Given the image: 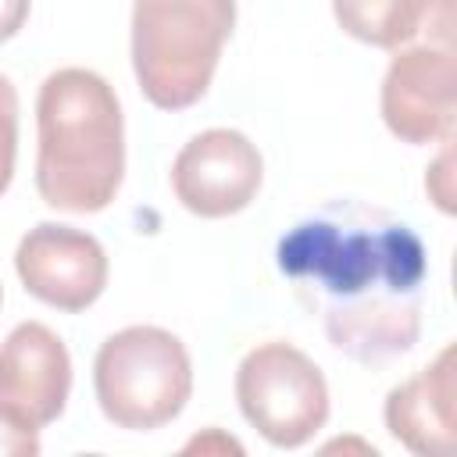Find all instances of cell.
<instances>
[{"label":"cell","mask_w":457,"mask_h":457,"mask_svg":"<svg viewBox=\"0 0 457 457\" xmlns=\"http://www.w3.org/2000/svg\"><path fill=\"white\" fill-rule=\"evenodd\" d=\"M18 154V93L7 75H0V193L11 186Z\"/></svg>","instance_id":"obj_12"},{"label":"cell","mask_w":457,"mask_h":457,"mask_svg":"<svg viewBox=\"0 0 457 457\" xmlns=\"http://www.w3.org/2000/svg\"><path fill=\"white\" fill-rule=\"evenodd\" d=\"M36 189L71 214L104 211L125 179V121L107 79L89 68H57L36 100Z\"/></svg>","instance_id":"obj_2"},{"label":"cell","mask_w":457,"mask_h":457,"mask_svg":"<svg viewBox=\"0 0 457 457\" xmlns=\"http://www.w3.org/2000/svg\"><path fill=\"white\" fill-rule=\"evenodd\" d=\"M264 161L257 146L236 129H207L193 136L175 164H171V189L179 204L200 218H228L261 189Z\"/></svg>","instance_id":"obj_8"},{"label":"cell","mask_w":457,"mask_h":457,"mask_svg":"<svg viewBox=\"0 0 457 457\" xmlns=\"http://www.w3.org/2000/svg\"><path fill=\"white\" fill-rule=\"evenodd\" d=\"M236 400L243 418L278 450L311 443L328 421V382L321 368L282 339L261 343L239 361Z\"/></svg>","instance_id":"obj_5"},{"label":"cell","mask_w":457,"mask_h":457,"mask_svg":"<svg viewBox=\"0 0 457 457\" xmlns=\"http://www.w3.org/2000/svg\"><path fill=\"white\" fill-rule=\"evenodd\" d=\"M93 389L111 425L150 432L182 414L193 393V364L182 339L168 328L129 325L100 343Z\"/></svg>","instance_id":"obj_4"},{"label":"cell","mask_w":457,"mask_h":457,"mask_svg":"<svg viewBox=\"0 0 457 457\" xmlns=\"http://www.w3.org/2000/svg\"><path fill=\"white\" fill-rule=\"evenodd\" d=\"M275 257L343 357L378 368L414 350L428 253L407 221L364 200H328L278 239Z\"/></svg>","instance_id":"obj_1"},{"label":"cell","mask_w":457,"mask_h":457,"mask_svg":"<svg viewBox=\"0 0 457 457\" xmlns=\"http://www.w3.org/2000/svg\"><path fill=\"white\" fill-rule=\"evenodd\" d=\"M71 393V357L54 328L21 321L0 343V407L43 428L61 418Z\"/></svg>","instance_id":"obj_9"},{"label":"cell","mask_w":457,"mask_h":457,"mask_svg":"<svg viewBox=\"0 0 457 457\" xmlns=\"http://www.w3.org/2000/svg\"><path fill=\"white\" fill-rule=\"evenodd\" d=\"M386 428L396 443L421 457H446L457 436V353L439 357L386 396Z\"/></svg>","instance_id":"obj_10"},{"label":"cell","mask_w":457,"mask_h":457,"mask_svg":"<svg viewBox=\"0 0 457 457\" xmlns=\"http://www.w3.org/2000/svg\"><path fill=\"white\" fill-rule=\"evenodd\" d=\"M0 303H4V286H0Z\"/></svg>","instance_id":"obj_15"},{"label":"cell","mask_w":457,"mask_h":457,"mask_svg":"<svg viewBox=\"0 0 457 457\" xmlns=\"http://www.w3.org/2000/svg\"><path fill=\"white\" fill-rule=\"evenodd\" d=\"M457 114L453 43H407L393 50L382 79V121L403 143H450Z\"/></svg>","instance_id":"obj_6"},{"label":"cell","mask_w":457,"mask_h":457,"mask_svg":"<svg viewBox=\"0 0 457 457\" xmlns=\"http://www.w3.org/2000/svg\"><path fill=\"white\" fill-rule=\"evenodd\" d=\"M339 29L368 46L453 43V0H332Z\"/></svg>","instance_id":"obj_11"},{"label":"cell","mask_w":457,"mask_h":457,"mask_svg":"<svg viewBox=\"0 0 457 457\" xmlns=\"http://www.w3.org/2000/svg\"><path fill=\"white\" fill-rule=\"evenodd\" d=\"M236 25V0H136L132 71L161 111L193 107L218 68Z\"/></svg>","instance_id":"obj_3"},{"label":"cell","mask_w":457,"mask_h":457,"mask_svg":"<svg viewBox=\"0 0 457 457\" xmlns=\"http://www.w3.org/2000/svg\"><path fill=\"white\" fill-rule=\"evenodd\" d=\"M39 453V428L18 421L0 407V457H36Z\"/></svg>","instance_id":"obj_13"},{"label":"cell","mask_w":457,"mask_h":457,"mask_svg":"<svg viewBox=\"0 0 457 457\" xmlns=\"http://www.w3.org/2000/svg\"><path fill=\"white\" fill-rule=\"evenodd\" d=\"M29 7H32V0H0V43L18 36V29L29 18Z\"/></svg>","instance_id":"obj_14"},{"label":"cell","mask_w":457,"mask_h":457,"mask_svg":"<svg viewBox=\"0 0 457 457\" xmlns=\"http://www.w3.org/2000/svg\"><path fill=\"white\" fill-rule=\"evenodd\" d=\"M14 271L36 300L75 314L100 300L107 286V253L100 239L82 228L39 221L21 236Z\"/></svg>","instance_id":"obj_7"}]
</instances>
